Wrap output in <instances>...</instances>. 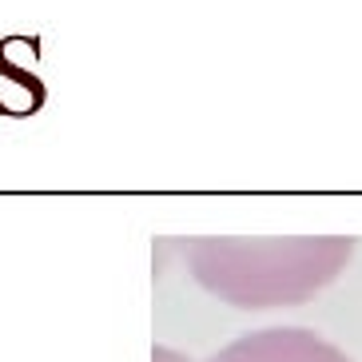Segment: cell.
I'll return each instance as SVG.
<instances>
[{
    "instance_id": "obj_1",
    "label": "cell",
    "mask_w": 362,
    "mask_h": 362,
    "mask_svg": "<svg viewBox=\"0 0 362 362\" xmlns=\"http://www.w3.org/2000/svg\"><path fill=\"white\" fill-rule=\"evenodd\" d=\"M219 263L203 271L215 295L239 307L298 303L327 287L351 255V239H287V243H223Z\"/></svg>"
},
{
    "instance_id": "obj_2",
    "label": "cell",
    "mask_w": 362,
    "mask_h": 362,
    "mask_svg": "<svg viewBox=\"0 0 362 362\" xmlns=\"http://www.w3.org/2000/svg\"><path fill=\"white\" fill-rule=\"evenodd\" d=\"M211 362H351V358L339 346H330L327 339H319L315 330L275 327V330H259V334L231 342Z\"/></svg>"
}]
</instances>
